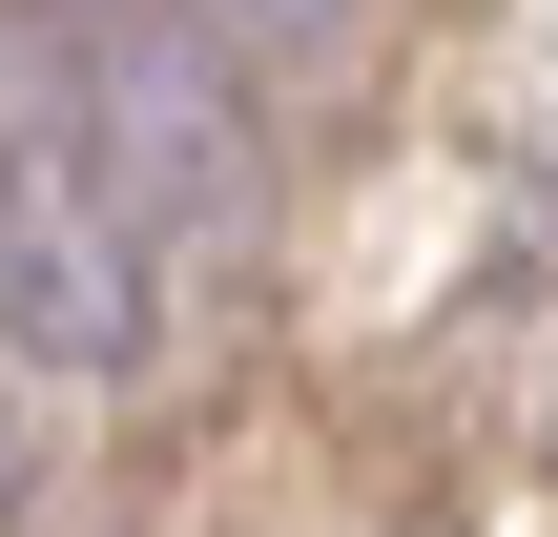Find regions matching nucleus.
<instances>
[{
	"mask_svg": "<svg viewBox=\"0 0 558 537\" xmlns=\"http://www.w3.org/2000/svg\"><path fill=\"white\" fill-rule=\"evenodd\" d=\"M62 83H83V145H104V207L145 269H207L248 248L269 207V124H248V41L207 0H41Z\"/></svg>",
	"mask_w": 558,
	"mask_h": 537,
	"instance_id": "1",
	"label": "nucleus"
},
{
	"mask_svg": "<svg viewBox=\"0 0 558 537\" xmlns=\"http://www.w3.org/2000/svg\"><path fill=\"white\" fill-rule=\"evenodd\" d=\"M166 310V269L124 248L104 207V145H83V83L41 41V0H0V331L62 352V373H124Z\"/></svg>",
	"mask_w": 558,
	"mask_h": 537,
	"instance_id": "2",
	"label": "nucleus"
}]
</instances>
